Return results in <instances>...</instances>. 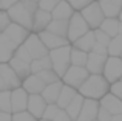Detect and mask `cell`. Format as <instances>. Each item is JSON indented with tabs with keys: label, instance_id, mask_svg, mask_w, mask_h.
<instances>
[{
	"label": "cell",
	"instance_id": "obj_1",
	"mask_svg": "<svg viewBox=\"0 0 122 121\" xmlns=\"http://www.w3.org/2000/svg\"><path fill=\"white\" fill-rule=\"evenodd\" d=\"M37 9H39V3L30 2V0H20L19 3H15L14 6L8 9V16L11 22L19 23L26 30L33 31V20Z\"/></svg>",
	"mask_w": 122,
	"mask_h": 121
},
{
	"label": "cell",
	"instance_id": "obj_2",
	"mask_svg": "<svg viewBox=\"0 0 122 121\" xmlns=\"http://www.w3.org/2000/svg\"><path fill=\"white\" fill-rule=\"evenodd\" d=\"M110 85L111 84L104 78V75H90L77 92L83 98L101 101L107 93H110Z\"/></svg>",
	"mask_w": 122,
	"mask_h": 121
},
{
	"label": "cell",
	"instance_id": "obj_3",
	"mask_svg": "<svg viewBox=\"0 0 122 121\" xmlns=\"http://www.w3.org/2000/svg\"><path fill=\"white\" fill-rule=\"evenodd\" d=\"M71 50L73 47L70 44V45H63L50 51V58L53 60V70L59 75L60 79L63 78L66 70L71 67Z\"/></svg>",
	"mask_w": 122,
	"mask_h": 121
},
{
	"label": "cell",
	"instance_id": "obj_4",
	"mask_svg": "<svg viewBox=\"0 0 122 121\" xmlns=\"http://www.w3.org/2000/svg\"><path fill=\"white\" fill-rule=\"evenodd\" d=\"M79 12L82 14V17L86 20L88 27L91 28L93 31L99 30L101 25H102V22L105 20V14H104L102 6H101V3H99L97 0H93L88 6H85V8H83L82 11H79Z\"/></svg>",
	"mask_w": 122,
	"mask_h": 121
},
{
	"label": "cell",
	"instance_id": "obj_5",
	"mask_svg": "<svg viewBox=\"0 0 122 121\" xmlns=\"http://www.w3.org/2000/svg\"><path fill=\"white\" fill-rule=\"evenodd\" d=\"M88 31H91V28L88 27L86 20L82 17V14L79 11H76L73 14V17L70 19L68 25V40L70 44H74L77 39H81L83 34H86Z\"/></svg>",
	"mask_w": 122,
	"mask_h": 121
},
{
	"label": "cell",
	"instance_id": "obj_6",
	"mask_svg": "<svg viewBox=\"0 0 122 121\" xmlns=\"http://www.w3.org/2000/svg\"><path fill=\"white\" fill-rule=\"evenodd\" d=\"M88 76H90V72L85 68V67L71 65L68 70H66V73L63 75L62 81H63V84H65V85H70V87L79 90V88H81V85L86 81V78H88Z\"/></svg>",
	"mask_w": 122,
	"mask_h": 121
},
{
	"label": "cell",
	"instance_id": "obj_7",
	"mask_svg": "<svg viewBox=\"0 0 122 121\" xmlns=\"http://www.w3.org/2000/svg\"><path fill=\"white\" fill-rule=\"evenodd\" d=\"M102 75L110 84L121 81L122 79V58L121 56H108Z\"/></svg>",
	"mask_w": 122,
	"mask_h": 121
},
{
	"label": "cell",
	"instance_id": "obj_8",
	"mask_svg": "<svg viewBox=\"0 0 122 121\" xmlns=\"http://www.w3.org/2000/svg\"><path fill=\"white\" fill-rule=\"evenodd\" d=\"M23 47L28 50V53L31 55L33 59H39V58H43V56L50 55V50L45 47V44L42 42V39L39 37L37 33H31L28 36V39L25 40Z\"/></svg>",
	"mask_w": 122,
	"mask_h": 121
},
{
	"label": "cell",
	"instance_id": "obj_9",
	"mask_svg": "<svg viewBox=\"0 0 122 121\" xmlns=\"http://www.w3.org/2000/svg\"><path fill=\"white\" fill-rule=\"evenodd\" d=\"M31 33H33V31L26 30L25 27H22V25H19V23H14V22H11L9 27L3 31V34H5L9 40H12L17 47L23 45L25 40L28 39V36H30Z\"/></svg>",
	"mask_w": 122,
	"mask_h": 121
},
{
	"label": "cell",
	"instance_id": "obj_10",
	"mask_svg": "<svg viewBox=\"0 0 122 121\" xmlns=\"http://www.w3.org/2000/svg\"><path fill=\"white\" fill-rule=\"evenodd\" d=\"M28 99H30V93L23 87L11 90V110H12V113L28 110Z\"/></svg>",
	"mask_w": 122,
	"mask_h": 121
},
{
	"label": "cell",
	"instance_id": "obj_11",
	"mask_svg": "<svg viewBox=\"0 0 122 121\" xmlns=\"http://www.w3.org/2000/svg\"><path fill=\"white\" fill-rule=\"evenodd\" d=\"M0 76L6 85V90H14V88L22 87V79L17 76V73L8 62L0 64Z\"/></svg>",
	"mask_w": 122,
	"mask_h": 121
},
{
	"label": "cell",
	"instance_id": "obj_12",
	"mask_svg": "<svg viewBox=\"0 0 122 121\" xmlns=\"http://www.w3.org/2000/svg\"><path fill=\"white\" fill-rule=\"evenodd\" d=\"M99 109H101V103H99L97 99L85 98L77 121H94V120H97Z\"/></svg>",
	"mask_w": 122,
	"mask_h": 121
},
{
	"label": "cell",
	"instance_id": "obj_13",
	"mask_svg": "<svg viewBox=\"0 0 122 121\" xmlns=\"http://www.w3.org/2000/svg\"><path fill=\"white\" fill-rule=\"evenodd\" d=\"M39 37L42 39V42L45 44L48 50H54V48H59V47H63V45H70V40L66 37H62V36H57L54 33H50V31H42V33H37Z\"/></svg>",
	"mask_w": 122,
	"mask_h": 121
},
{
	"label": "cell",
	"instance_id": "obj_14",
	"mask_svg": "<svg viewBox=\"0 0 122 121\" xmlns=\"http://www.w3.org/2000/svg\"><path fill=\"white\" fill-rule=\"evenodd\" d=\"M107 59H108V56H105V55H97V53H94V51L88 53L86 70L90 72V75H102Z\"/></svg>",
	"mask_w": 122,
	"mask_h": 121
},
{
	"label": "cell",
	"instance_id": "obj_15",
	"mask_svg": "<svg viewBox=\"0 0 122 121\" xmlns=\"http://www.w3.org/2000/svg\"><path fill=\"white\" fill-rule=\"evenodd\" d=\"M46 106H48V103L45 101V98L42 95H30V99H28V112L31 115H34L37 120L43 118Z\"/></svg>",
	"mask_w": 122,
	"mask_h": 121
},
{
	"label": "cell",
	"instance_id": "obj_16",
	"mask_svg": "<svg viewBox=\"0 0 122 121\" xmlns=\"http://www.w3.org/2000/svg\"><path fill=\"white\" fill-rule=\"evenodd\" d=\"M22 87H23L30 95H42V92L45 90L46 84L39 78V75L33 73V75H30L26 79H23Z\"/></svg>",
	"mask_w": 122,
	"mask_h": 121
},
{
	"label": "cell",
	"instance_id": "obj_17",
	"mask_svg": "<svg viewBox=\"0 0 122 121\" xmlns=\"http://www.w3.org/2000/svg\"><path fill=\"white\" fill-rule=\"evenodd\" d=\"M15 50H17V45L12 40H9L3 33L0 34V64L9 62L14 56Z\"/></svg>",
	"mask_w": 122,
	"mask_h": 121
},
{
	"label": "cell",
	"instance_id": "obj_18",
	"mask_svg": "<svg viewBox=\"0 0 122 121\" xmlns=\"http://www.w3.org/2000/svg\"><path fill=\"white\" fill-rule=\"evenodd\" d=\"M101 107L111 113V115H119L122 113V99L117 96H114L113 93H107L101 101Z\"/></svg>",
	"mask_w": 122,
	"mask_h": 121
},
{
	"label": "cell",
	"instance_id": "obj_19",
	"mask_svg": "<svg viewBox=\"0 0 122 121\" xmlns=\"http://www.w3.org/2000/svg\"><path fill=\"white\" fill-rule=\"evenodd\" d=\"M53 20V16L51 12L43 11V9H37L36 14H34V20H33V33H42L48 28V25Z\"/></svg>",
	"mask_w": 122,
	"mask_h": 121
},
{
	"label": "cell",
	"instance_id": "obj_20",
	"mask_svg": "<svg viewBox=\"0 0 122 121\" xmlns=\"http://www.w3.org/2000/svg\"><path fill=\"white\" fill-rule=\"evenodd\" d=\"M74 12H76L74 8L66 0H60L57 6L54 8V11L51 12V16H53V19H57V20H70Z\"/></svg>",
	"mask_w": 122,
	"mask_h": 121
},
{
	"label": "cell",
	"instance_id": "obj_21",
	"mask_svg": "<svg viewBox=\"0 0 122 121\" xmlns=\"http://www.w3.org/2000/svg\"><path fill=\"white\" fill-rule=\"evenodd\" d=\"M62 87H63L62 79L57 81V82H53V84H50V85L45 87V90L42 92V96L45 98V101H46L48 104H56L57 99H59L60 92H62Z\"/></svg>",
	"mask_w": 122,
	"mask_h": 121
},
{
	"label": "cell",
	"instance_id": "obj_22",
	"mask_svg": "<svg viewBox=\"0 0 122 121\" xmlns=\"http://www.w3.org/2000/svg\"><path fill=\"white\" fill-rule=\"evenodd\" d=\"M102 6V11H104L105 17H114L117 19L122 11V0H104V2H99Z\"/></svg>",
	"mask_w": 122,
	"mask_h": 121
},
{
	"label": "cell",
	"instance_id": "obj_23",
	"mask_svg": "<svg viewBox=\"0 0 122 121\" xmlns=\"http://www.w3.org/2000/svg\"><path fill=\"white\" fill-rule=\"evenodd\" d=\"M96 44V37H94V31H88L86 34H83L81 39H77L74 44H73V47L74 48H79L82 50V51H86V53H91L93 51V47H94Z\"/></svg>",
	"mask_w": 122,
	"mask_h": 121
},
{
	"label": "cell",
	"instance_id": "obj_24",
	"mask_svg": "<svg viewBox=\"0 0 122 121\" xmlns=\"http://www.w3.org/2000/svg\"><path fill=\"white\" fill-rule=\"evenodd\" d=\"M77 93H79V92L76 90V88H73V87H70V85H65V84H63L62 92H60L59 99H57L56 104L60 107V109H66V107H68V104L74 99V96Z\"/></svg>",
	"mask_w": 122,
	"mask_h": 121
},
{
	"label": "cell",
	"instance_id": "obj_25",
	"mask_svg": "<svg viewBox=\"0 0 122 121\" xmlns=\"http://www.w3.org/2000/svg\"><path fill=\"white\" fill-rule=\"evenodd\" d=\"M8 64L14 68V72L17 73V76L22 79V82H23V79H26L30 75H33V73H31V64H28V62H23V60H19V59L12 58Z\"/></svg>",
	"mask_w": 122,
	"mask_h": 121
},
{
	"label": "cell",
	"instance_id": "obj_26",
	"mask_svg": "<svg viewBox=\"0 0 122 121\" xmlns=\"http://www.w3.org/2000/svg\"><path fill=\"white\" fill-rule=\"evenodd\" d=\"M68 25H70V20H57V19H53L51 23L48 25L46 31L68 39Z\"/></svg>",
	"mask_w": 122,
	"mask_h": 121
},
{
	"label": "cell",
	"instance_id": "obj_27",
	"mask_svg": "<svg viewBox=\"0 0 122 121\" xmlns=\"http://www.w3.org/2000/svg\"><path fill=\"white\" fill-rule=\"evenodd\" d=\"M83 101H85V98L82 96L81 93H77L74 96V99L71 101V103L68 104V107H66V113L70 115V118H71L73 121H77L79 118V113H81L82 110V106H83Z\"/></svg>",
	"mask_w": 122,
	"mask_h": 121
},
{
	"label": "cell",
	"instance_id": "obj_28",
	"mask_svg": "<svg viewBox=\"0 0 122 121\" xmlns=\"http://www.w3.org/2000/svg\"><path fill=\"white\" fill-rule=\"evenodd\" d=\"M119 19H114V17H105V20L102 22L101 25V30L105 31L110 37H114L119 34Z\"/></svg>",
	"mask_w": 122,
	"mask_h": 121
},
{
	"label": "cell",
	"instance_id": "obj_29",
	"mask_svg": "<svg viewBox=\"0 0 122 121\" xmlns=\"http://www.w3.org/2000/svg\"><path fill=\"white\" fill-rule=\"evenodd\" d=\"M45 70H53V60H51L50 55L34 59L31 62V73H40V72H45Z\"/></svg>",
	"mask_w": 122,
	"mask_h": 121
},
{
	"label": "cell",
	"instance_id": "obj_30",
	"mask_svg": "<svg viewBox=\"0 0 122 121\" xmlns=\"http://www.w3.org/2000/svg\"><path fill=\"white\" fill-rule=\"evenodd\" d=\"M86 62H88V53L73 47V50H71V65L85 67L86 68Z\"/></svg>",
	"mask_w": 122,
	"mask_h": 121
},
{
	"label": "cell",
	"instance_id": "obj_31",
	"mask_svg": "<svg viewBox=\"0 0 122 121\" xmlns=\"http://www.w3.org/2000/svg\"><path fill=\"white\" fill-rule=\"evenodd\" d=\"M108 56H122V34H117L111 39L108 45Z\"/></svg>",
	"mask_w": 122,
	"mask_h": 121
},
{
	"label": "cell",
	"instance_id": "obj_32",
	"mask_svg": "<svg viewBox=\"0 0 122 121\" xmlns=\"http://www.w3.org/2000/svg\"><path fill=\"white\" fill-rule=\"evenodd\" d=\"M0 112L12 113V110H11V90L0 92Z\"/></svg>",
	"mask_w": 122,
	"mask_h": 121
},
{
	"label": "cell",
	"instance_id": "obj_33",
	"mask_svg": "<svg viewBox=\"0 0 122 121\" xmlns=\"http://www.w3.org/2000/svg\"><path fill=\"white\" fill-rule=\"evenodd\" d=\"M36 75H39V78H40V79H42V81H43L46 85L53 84V82H57V81H60L59 75H57V73L54 72V70H45V72L36 73Z\"/></svg>",
	"mask_w": 122,
	"mask_h": 121
},
{
	"label": "cell",
	"instance_id": "obj_34",
	"mask_svg": "<svg viewBox=\"0 0 122 121\" xmlns=\"http://www.w3.org/2000/svg\"><path fill=\"white\" fill-rule=\"evenodd\" d=\"M12 58H15V59H19V60H23V62H28V64H31L34 60L33 58H31V55L28 53V50L25 48L23 45L17 47V50H15V53H14Z\"/></svg>",
	"mask_w": 122,
	"mask_h": 121
},
{
	"label": "cell",
	"instance_id": "obj_35",
	"mask_svg": "<svg viewBox=\"0 0 122 121\" xmlns=\"http://www.w3.org/2000/svg\"><path fill=\"white\" fill-rule=\"evenodd\" d=\"M94 37H96V42L104 45V47H107V48H108V45H110L111 39H113V37H110L105 31H102L101 28H99V30H94Z\"/></svg>",
	"mask_w": 122,
	"mask_h": 121
},
{
	"label": "cell",
	"instance_id": "obj_36",
	"mask_svg": "<svg viewBox=\"0 0 122 121\" xmlns=\"http://www.w3.org/2000/svg\"><path fill=\"white\" fill-rule=\"evenodd\" d=\"M12 121H39V120L34 115H31L28 110H23V112L12 113Z\"/></svg>",
	"mask_w": 122,
	"mask_h": 121
},
{
	"label": "cell",
	"instance_id": "obj_37",
	"mask_svg": "<svg viewBox=\"0 0 122 121\" xmlns=\"http://www.w3.org/2000/svg\"><path fill=\"white\" fill-rule=\"evenodd\" d=\"M60 110V107L57 104H48L46 109H45V113H43V118L45 120H51L54 121V116L57 115V112Z\"/></svg>",
	"mask_w": 122,
	"mask_h": 121
},
{
	"label": "cell",
	"instance_id": "obj_38",
	"mask_svg": "<svg viewBox=\"0 0 122 121\" xmlns=\"http://www.w3.org/2000/svg\"><path fill=\"white\" fill-rule=\"evenodd\" d=\"M59 2H60V0H40V2H39V8L43 9V11L53 12Z\"/></svg>",
	"mask_w": 122,
	"mask_h": 121
},
{
	"label": "cell",
	"instance_id": "obj_39",
	"mask_svg": "<svg viewBox=\"0 0 122 121\" xmlns=\"http://www.w3.org/2000/svg\"><path fill=\"white\" fill-rule=\"evenodd\" d=\"M9 23H11V19H9V16H8V11L0 9V31L3 33V31L9 27Z\"/></svg>",
	"mask_w": 122,
	"mask_h": 121
},
{
	"label": "cell",
	"instance_id": "obj_40",
	"mask_svg": "<svg viewBox=\"0 0 122 121\" xmlns=\"http://www.w3.org/2000/svg\"><path fill=\"white\" fill-rule=\"evenodd\" d=\"M70 5L74 8V11H82L85 6H88L93 0H66Z\"/></svg>",
	"mask_w": 122,
	"mask_h": 121
},
{
	"label": "cell",
	"instance_id": "obj_41",
	"mask_svg": "<svg viewBox=\"0 0 122 121\" xmlns=\"http://www.w3.org/2000/svg\"><path fill=\"white\" fill-rule=\"evenodd\" d=\"M110 93H113L114 96H117V98L122 99V79L113 82V84L110 85Z\"/></svg>",
	"mask_w": 122,
	"mask_h": 121
},
{
	"label": "cell",
	"instance_id": "obj_42",
	"mask_svg": "<svg viewBox=\"0 0 122 121\" xmlns=\"http://www.w3.org/2000/svg\"><path fill=\"white\" fill-rule=\"evenodd\" d=\"M111 118H113V115H111L108 110L105 109H99V113H97V121H111Z\"/></svg>",
	"mask_w": 122,
	"mask_h": 121
},
{
	"label": "cell",
	"instance_id": "obj_43",
	"mask_svg": "<svg viewBox=\"0 0 122 121\" xmlns=\"http://www.w3.org/2000/svg\"><path fill=\"white\" fill-rule=\"evenodd\" d=\"M54 121H73V120L70 118V115L66 113L65 109H60L59 112H57V115L54 116Z\"/></svg>",
	"mask_w": 122,
	"mask_h": 121
},
{
	"label": "cell",
	"instance_id": "obj_44",
	"mask_svg": "<svg viewBox=\"0 0 122 121\" xmlns=\"http://www.w3.org/2000/svg\"><path fill=\"white\" fill-rule=\"evenodd\" d=\"M93 51L97 53V55H105V56H108V48H107V47H104V45H101V44H97V42H96L94 47H93Z\"/></svg>",
	"mask_w": 122,
	"mask_h": 121
},
{
	"label": "cell",
	"instance_id": "obj_45",
	"mask_svg": "<svg viewBox=\"0 0 122 121\" xmlns=\"http://www.w3.org/2000/svg\"><path fill=\"white\" fill-rule=\"evenodd\" d=\"M20 0H2V6H3V9L5 11H8L11 6H14L15 3H19Z\"/></svg>",
	"mask_w": 122,
	"mask_h": 121
},
{
	"label": "cell",
	"instance_id": "obj_46",
	"mask_svg": "<svg viewBox=\"0 0 122 121\" xmlns=\"http://www.w3.org/2000/svg\"><path fill=\"white\" fill-rule=\"evenodd\" d=\"M0 121H12V113H9V112H0Z\"/></svg>",
	"mask_w": 122,
	"mask_h": 121
},
{
	"label": "cell",
	"instance_id": "obj_47",
	"mask_svg": "<svg viewBox=\"0 0 122 121\" xmlns=\"http://www.w3.org/2000/svg\"><path fill=\"white\" fill-rule=\"evenodd\" d=\"M111 121H122V113H119V115H113Z\"/></svg>",
	"mask_w": 122,
	"mask_h": 121
},
{
	"label": "cell",
	"instance_id": "obj_48",
	"mask_svg": "<svg viewBox=\"0 0 122 121\" xmlns=\"http://www.w3.org/2000/svg\"><path fill=\"white\" fill-rule=\"evenodd\" d=\"M2 90H6V85H5V82H3L2 76H0V92H2Z\"/></svg>",
	"mask_w": 122,
	"mask_h": 121
},
{
	"label": "cell",
	"instance_id": "obj_49",
	"mask_svg": "<svg viewBox=\"0 0 122 121\" xmlns=\"http://www.w3.org/2000/svg\"><path fill=\"white\" fill-rule=\"evenodd\" d=\"M119 34H122V22H121V25H119Z\"/></svg>",
	"mask_w": 122,
	"mask_h": 121
},
{
	"label": "cell",
	"instance_id": "obj_50",
	"mask_svg": "<svg viewBox=\"0 0 122 121\" xmlns=\"http://www.w3.org/2000/svg\"><path fill=\"white\" fill-rule=\"evenodd\" d=\"M117 19H119V22H122V11H121V14H119V17H117Z\"/></svg>",
	"mask_w": 122,
	"mask_h": 121
},
{
	"label": "cell",
	"instance_id": "obj_51",
	"mask_svg": "<svg viewBox=\"0 0 122 121\" xmlns=\"http://www.w3.org/2000/svg\"><path fill=\"white\" fill-rule=\"evenodd\" d=\"M30 2H34V3H39L40 0H30Z\"/></svg>",
	"mask_w": 122,
	"mask_h": 121
},
{
	"label": "cell",
	"instance_id": "obj_52",
	"mask_svg": "<svg viewBox=\"0 0 122 121\" xmlns=\"http://www.w3.org/2000/svg\"><path fill=\"white\" fill-rule=\"evenodd\" d=\"M39 121H51V120H45V118H40Z\"/></svg>",
	"mask_w": 122,
	"mask_h": 121
},
{
	"label": "cell",
	"instance_id": "obj_53",
	"mask_svg": "<svg viewBox=\"0 0 122 121\" xmlns=\"http://www.w3.org/2000/svg\"><path fill=\"white\" fill-rule=\"evenodd\" d=\"M0 9H3V6H2V0H0Z\"/></svg>",
	"mask_w": 122,
	"mask_h": 121
},
{
	"label": "cell",
	"instance_id": "obj_54",
	"mask_svg": "<svg viewBox=\"0 0 122 121\" xmlns=\"http://www.w3.org/2000/svg\"><path fill=\"white\" fill-rule=\"evenodd\" d=\"M97 2H104V0H97Z\"/></svg>",
	"mask_w": 122,
	"mask_h": 121
},
{
	"label": "cell",
	"instance_id": "obj_55",
	"mask_svg": "<svg viewBox=\"0 0 122 121\" xmlns=\"http://www.w3.org/2000/svg\"><path fill=\"white\" fill-rule=\"evenodd\" d=\"M0 34H2V31H0Z\"/></svg>",
	"mask_w": 122,
	"mask_h": 121
},
{
	"label": "cell",
	"instance_id": "obj_56",
	"mask_svg": "<svg viewBox=\"0 0 122 121\" xmlns=\"http://www.w3.org/2000/svg\"><path fill=\"white\" fill-rule=\"evenodd\" d=\"M94 121H97V120H94Z\"/></svg>",
	"mask_w": 122,
	"mask_h": 121
},
{
	"label": "cell",
	"instance_id": "obj_57",
	"mask_svg": "<svg viewBox=\"0 0 122 121\" xmlns=\"http://www.w3.org/2000/svg\"><path fill=\"white\" fill-rule=\"evenodd\" d=\"M121 58H122V56H121Z\"/></svg>",
	"mask_w": 122,
	"mask_h": 121
}]
</instances>
